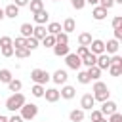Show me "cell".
Listing matches in <instances>:
<instances>
[{"instance_id":"cell-1","label":"cell","mask_w":122,"mask_h":122,"mask_svg":"<svg viewBox=\"0 0 122 122\" xmlns=\"http://www.w3.org/2000/svg\"><path fill=\"white\" fill-rule=\"evenodd\" d=\"M93 99L95 101H107L109 99V95H111V92H109V88H107V84L105 82H101V80H95V84H93Z\"/></svg>"},{"instance_id":"cell-2","label":"cell","mask_w":122,"mask_h":122,"mask_svg":"<svg viewBox=\"0 0 122 122\" xmlns=\"http://www.w3.org/2000/svg\"><path fill=\"white\" fill-rule=\"evenodd\" d=\"M27 103V99H25V95L21 93V92H17V93H13V95H10L8 99H6V109L8 111H19L23 105Z\"/></svg>"},{"instance_id":"cell-3","label":"cell","mask_w":122,"mask_h":122,"mask_svg":"<svg viewBox=\"0 0 122 122\" xmlns=\"http://www.w3.org/2000/svg\"><path fill=\"white\" fill-rule=\"evenodd\" d=\"M50 78H51V74H50L48 71H44V69H32V71H30V80H32L34 84L44 86Z\"/></svg>"},{"instance_id":"cell-4","label":"cell","mask_w":122,"mask_h":122,"mask_svg":"<svg viewBox=\"0 0 122 122\" xmlns=\"http://www.w3.org/2000/svg\"><path fill=\"white\" fill-rule=\"evenodd\" d=\"M19 111H21L19 116H21L23 120H32V118L38 114V105H34V103H25Z\"/></svg>"},{"instance_id":"cell-5","label":"cell","mask_w":122,"mask_h":122,"mask_svg":"<svg viewBox=\"0 0 122 122\" xmlns=\"http://www.w3.org/2000/svg\"><path fill=\"white\" fill-rule=\"evenodd\" d=\"M65 63H67V67L72 69V71H80V67H82V59H80L76 53H67V55H65Z\"/></svg>"},{"instance_id":"cell-6","label":"cell","mask_w":122,"mask_h":122,"mask_svg":"<svg viewBox=\"0 0 122 122\" xmlns=\"http://www.w3.org/2000/svg\"><path fill=\"white\" fill-rule=\"evenodd\" d=\"M116 109H118V105H116L114 101L107 99V101H103V103H101V109H99V112H101L103 116H111L112 112H116Z\"/></svg>"},{"instance_id":"cell-7","label":"cell","mask_w":122,"mask_h":122,"mask_svg":"<svg viewBox=\"0 0 122 122\" xmlns=\"http://www.w3.org/2000/svg\"><path fill=\"white\" fill-rule=\"evenodd\" d=\"M88 50L93 55H101V53H105V42L99 40V38H95V40H92V44L88 46Z\"/></svg>"},{"instance_id":"cell-8","label":"cell","mask_w":122,"mask_h":122,"mask_svg":"<svg viewBox=\"0 0 122 122\" xmlns=\"http://www.w3.org/2000/svg\"><path fill=\"white\" fill-rule=\"evenodd\" d=\"M93 105H95L93 95H92V93H84L82 99H80V109H82V111H92Z\"/></svg>"},{"instance_id":"cell-9","label":"cell","mask_w":122,"mask_h":122,"mask_svg":"<svg viewBox=\"0 0 122 122\" xmlns=\"http://www.w3.org/2000/svg\"><path fill=\"white\" fill-rule=\"evenodd\" d=\"M95 67H97L99 71H105V69H109V67H111V55H107V53H101V55H97Z\"/></svg>"},{"instance_id":"cell-10","label":"cell","mask_w":122,"mask_h":122,"mask_svg":"<svg viewBox=\"0 0 122 122\" xmlns=\"http://www.w3.org/2000/svg\"><path fill=\"white\" fill-rule=\"evenodd\" d=\"M67 78H69V74H67V71H63V69H57V71L51 74V80H53L55 84H67Z\"/></svg>"},{"instance_id":"cell-11","label":"cell","mask_w":122,"mask_h":122,"mask_svg":"<svg viewBox=\"0 0 122 122\" xmlns=\"http://www.w3.org/2000/svg\"><path fill=\"white\" fill-rule=\"evenodd\" d=\"M76 95V90H74V86H69V84H63V88H61V92H59V97H63V99H72Z\"/></svg>"},{"instance_id":"cell-12","label":"cell","mask_w":122,"mask_h":122,"mask_svg":"<svg viewBox=\"0 0 122 122\" xmlns=\"http://www.w3.org/2000/svg\"><path fill=\"white\" fill-rule=\"evenodd\" d=\"M44 97H46L48 103H55V101H59V90L57 88H48L44 92Z\"/></svg>"},{"instance_id":"cell-13","label":"cell","mask_w":122,"mask_h":122,"mask_svg":"<svg viewBox=\"0 0 122 122\" xmlns=\"http://www.w3.org/2000/svg\"><path fill=\"white\" fill-rule=\"evenodd\" d=\"M19 15V8L15 6V4H8L6 8H4V17H10V19H15Z\"/></svg>"},{"instance_id":"cell-14","label":"cell","mask_w":122,"mask_h":122,"mask_svg":"<svg viewBox=\"0 0 122 122\" xmlns=\"http://www.w3.org/2000/svg\"><path fill=\"white\" fill-rule=\"evenodd\" d=\"M53 53L57 57H65L67 53H71V48H69V44H55L53 46Z\"/></svg>"},{"instance_id":"cell-15","label":"cell","mask_w":122,"mask_h":122,"mask_svg":"<svg viewBox=\"0 0 122 122\" xmlns=\"http://www.w3.org/2000/svg\"><path fill=\"white\" fill-rule=\"evenodd\" d=\"M118 48H120L118 40H114V38H112V40H107V44H105V53H107V55H109V53L114 55V53L118 51Z\"/></svg>"},{"instance_id":"cell-16","label":"cell","mask_w":122,"mask_h":122,"mask_svg":"<svg viewBox=\"0 0 122 122\" xmlns=\"http://www.w3.org/2000/svg\"><path fill=\"white\" fill-rule=\"evenodd\" d=\"M92 15H93V19H95V21H103V19L107 17V10H105V8H101V6H95V8L92 10Z\"/></svg>"},{"instance_id":"cell-17","label":"cell","mask_w":122,"mask_h":122,"mask_svg":"<svg viewBox=\"0 0 122 122\" xmlns=\"http://www.w3.org/2000/svg\"><path fill=\"white\" fill-rule=\"evenodd\" d=\"M48 19H50V13H48L46 10H40V11L34 13V23H36V25H44Z\"/></svg>"},{"instance_id":"cell-18","label":"cell","mask_w":122,"mask_h":122,"mask_svg":"<svg viewBox=\"0 0 122 122\" xmlns=\"http://www.w3.org/2000/svg\"><path fill=\"white\" fill-rule=\"evenodd\" d=\"M74 29H76V23H74V19H72V17H67V19L63 21V27H61V30L69 34V32H72Z\"/></svg>"},{"instance_id":"cell-19","label":"cell","mask_w":122,"mask_h":122,"mask_svg":"<svg viewBox=\"0 0 122 122\" xmlns=\"http://www.w3.org/2000/svg\"><path fill=\"white\" fill-rule=\"evenodd\" d=\"M46 34H48V30H46L44 25H36V27H32V36H34L36 40H42Z\"/></svg>"},{"instance_id":"cell-20","label":"cell","mask_w":122,"mask_h":122,"mask_svg":"<svg viewBox=\"0 0 122 122\" xmlns=\"http://www.w3.org/2000/svg\"><path fill=\"white\" fill-rule=\"evenodd\" d=\"M69 120H71V122H82V120H84V111H82V109L71 111V112H69Z\"/></svg>"},{"instance_id":"cell-21","label":"cell","mask_w":122,"mask_h":122,"mask_svg":"<svg viewBox=\"0 0 122 122\" xmlns=\"http://www.w3.org/2000/svg\"><path fill=\"white\" fill-rule=\"evenodd\" d=\"M92 40H93V38H92L90 32H80V34H78V44H80V46H86V48H88V46L92 44Z\"/></svg>"},{"instance_id":"cell-22","label":"cell","mask_w":122,"mask_h":122,"mask_svg":"<svg viewBox=\"0 0 122 122\" xmlns=\"http://www.w3.org/2000/svg\"><path fill=\"white\" fill-rule=\"evenodd\" d=\"M19 30H21V36H23V38H30V36H32V25H30V23H23V25L19 27Z\"/></svg>"},{"instance_id":"cell-23","label":"cell","mask_w":122,"mask_h":122,"mask_svg":"<svg viewBox=\"0 0 122 122\" xmlns=\"http://www.w3.org/2000/svg\"><path fill=\"white\" fill-rule=\"evenodd\" d=\"M86 74L90 76V80H99V76H101V71L93 65V67H88V71H86Z\"/></svg>"},{"instance_id":"cell-24","label":"cell","mask_w":122,"mask_h":122,"mask_svg":"<svg viewBox=\"0 0 122 122\" xmlns=\"http://www.w3.org/2000/svg\"><path fill=\"white\" fill-rule=\"evenodd\" d=\"M29 8H30L32 13H36V11L44 10V2L42 0H29Z\"/></svg>"},{"instance_id":"cell-25","label":"cell","mask_w":122,"mask_h":122,"mask_svg":"<svg viewBox=\"0 0 122 122\" xmlns=\"http://www.w3.org/2000/svg\"><path fill=\"white\" fill-rule=\"evenodd\" d=\"M46 30H48V34H57V32H61V23H48V27H46Z\"/></svg>"},{"instance_id":"cell-26","label":"cell","mask_w":122,"mask_h":122,"mask_svg":"<svg viewBox=\"0 0 122 122\" xmlns=\"http://www.w3.org/2000/svg\"><path fill=\"white\" fill-rule=\"evenodd\" d=\"M95 61H97V55H93V53H88L82 57V65H86V67H93Z\"/></svg>"},{"instance_id":"cell-27","label":"cell","mask_w":122,"mask_h":122,"mask_svg":"<svg viewBox=\"0 0 122 122\" xmlns=\"http://www.w3.org/2000/svg\"><path fill=\"white\" fill-rule=\"evenodd\" d=\"M44 92H46V88L40 86V84H34V86L30 88V93H32L34 97H44Z\"/></svg>"},{"instance_id":"cell-28","label":"cell","mask_w":122,"mask_h":122,"mask_svg":"<svg viewBox=\"0 0 122 122\" xmlns=\"http://www.w3.org/2000/svg\"><path fill=\"white\" fill-rule=\"evenodd\" d=\"M10 80H13V76H11V71H10V69H2V71H0V82L8 84Z\"/></svg>"},{"instance_id":"cell-29","label":"cell","mask_w":122,"mask_h":122,"mask_svg":"<svg viewBox=\"0 0 122 122\" xmlns=\"http://www.w3.org/2000/svg\"><path fill=\"white\" fill-rule=\"evenodd\" d=\"M42 46H46V48H53V46H55V36H53V34H46V36L42 38Z\"/></svg>"},{"instance_id":"cell-30","label":"cell","mask_w":122,"mask_h":122,"mask_svg":"<svg viewBox=\"0 0 122 122\" xmlns=\"http://www.w3.org/2000/svg\"><path fill=\"white\" fill-rule=\"evenodd\" d=\"M13 55L19 57V59H25V57L30 55V50H27V48H17V50H13Z\"/></svg>"},{"instance_id":"cell-31","label":"cell","mask_w":122,"mask_h":122,"mask_svg":"<svg viewBox=\"0 0 122 122\" xmlns=\"http://www.w3.org/2000/svg\"><path fill=\"white\" fill-rule=\"evenodd\" d=\"M21 80H10L8 82V88H10V92H13V93H17L19 90H21Z\"/></svg>"},{"instance_id":"cell-32","label":"cell","mask_w":122,"mask_h":122,"mask_svg":"<svg viewBox=\"0 0 122 122\" xmlns=\"http://www.w3.org/2000/svg\"><path fill=\"white\" fill-rule=\"evenodd\" d=\"M55 44H69V34L67 32H57L55 34Z\"/></svg>"},{"instance_id":"cell-33","label":"cell","mask_w":122,"mask_h":122,"mask_svg":"<svg viewBox=\"0 0 122 122\" xmlns=\"http://www.w3.org/2000/svg\"><path fill=\"white\" fill-rule=\"evenodd\" d=\"M17 48H27V38L17 36V38L13 40V50H17Z\"/></svg>"},{"instance_id":"cell-34","label":"cell","mask_w":122,"mask_h":122,"mask_svg":"<svg viewBox=\"0 0 122 122\" xmlns=\"http://www.w3.org/2000/svg\"><path fill=\"white\" fill-rule=\"evenodd\" d=\"M38 44H40V40H36L34 36H30V38H27V50H36L38 48Z\"/></svg>"},{"instance_id":"cell-35","label":"cell","mask_w":122,"mask_h":122,"mask_svg":"<svg viewBox=\"0 0 122 122\" xmlns=\"http://www.w3.org/2000/svg\"><path fill=\"white\" fill-rule=\"evenodd\" d=\"M109 72H111V76H120L122 74V65H111Z\"/></svg>"},{"instance_id":"cell-36","label":"cell","mask_w":122,"mask_h":122,"mask_svg":"<svg viewBox=\"0 0 122 122\" xmlns=\"http://www.w3.org/2000/svg\"><path fill=\"white\" fill-rule=\"evenodd\" d=\"M0 53H2L4 57H11V55H13V46H4V48H0Z\"/></svg>"},{"instance_id":"cell-37","label":"cell","mask_w":122,"mask_h":122,"mask_svg":"<svg viewBox=\"0 0 122 122\" xmlns=\"http://www.w3.org/2000/svg\"><path fill=\"white\" fill-rule=\"evenodd\" d=\"M78 82H80V84H90V82H92L90 76L86 74V71H80V72H78Z\"/></svg>"},{"instance_id":"cell-38","label":"cell","mask_w":122,"mask_h":122,"mask_svg":"<svg viewBox=\"0 0 122 122\" xmlns=\"http://www.w3.org/2000/svg\"><path fill=\"white\" fill-rule=\"evenodd\" d=\"M99 6H101V8H105V10L109 11V10L114 6V0H99Z\"/></svg>"},{"instance_id":"cell-39","label":"cell","mask_w":122,"mask_h":122,"mask_svg":"<svg viewBox=\"0 0 122 122\" xmlns=\"http://www.w3.org/2000/svg\"><path fill=\"white\" fill-rule=\"evenodd\" d=\"M88 53H90V50H88L86 46H78V50H76V55H78L80 59H82L84 55H88Z\"/></svg>"},{"instance_id":"cell-40","label":"cell","mask_w":122,"mask_h":122,"mask_svg":"<svg viewBox=\"0 0 122 122\" xmlns=\"http://www.w3.org/2000/svg\"><path fill=\"white\" fill-rule=\"evenodd\" d=\"M4 46H13V40L10 36H2L0 38V48H4Z\"/></svg>"},{"instance_id":"cell-41","label":"cell","mask_w":122,"mask_h":122,"mask_svg":"<svg viewBox=\"0 0 122 122\" xmlns=\"http://www.w3.org/2000/svg\"><path fill=\"white\" fill-rule=\"evenodd\" d=\"M71 6H72L74 10H82V8L86 6V2H84V0H71Z\"/></svg>"},{"instance_id":"cell-42","label":"cell","mask_w":122,"mask_h":122,"mask_svg":"<svg viewBox=\"0 0 122 122\" xmlns=\"http://www.w3.org/2000/svg\"><path fill=\"white\" fill-rule=\"evenodd\" d=\"M107 122H122V114L116 111V112H112V114L109 116V120H107Z\"/></svg>"},{"instance_id":"cell-43","label":"cell","mask_w":122,"mask_h":122,"mask_svg":"<svg viewBox=\"0 0 122 122\" xmlns=\"http://www.w3.org/2000/svg\"><path fill=\"white\" fill-rule=\"evenodd\" d=\"M111 65H122V57H120L118 53H114V55L111 57Z\"/></svg>"},{"instance_id":"cell-44","label":"cell","mask_w":122,"mask_h":122,"mask_svg":"<svg viewBox=\"0 0 122 122\" xmlns=\"http://www.w3.org/2000/svg\"><path fill=\"white\" fill-rule=\"evenodd\" d=\"M120 25H122V17H120V15H116V17L112 19V29H118Z\"/></svg>"},{"instance_id":"cell-45","label":"cell","mask_w":122,"mask_h":122,"mask_svg":"<svg viewBox=\"0 0 122 122\" xmlns=\"http://www.w3.org/2000/svg\"><path fill=\"white\" fill-rule=\"evenodd\" d=\"M101 116H103V114H101L99 111H93V109H92V122H97Z\"/></svg>"},{"instance_id":"cell-46","label":"cell","mask_w":122,"mask_h":122,"mask_svg":"<svg viewBox=\"0 0 122 122\" xmlns=\"http://www.w3.org/2000/svg\"><path fill=\"white\" fill-rule=\"evenodd\" d=\"M114 40H122V27H118V29H114Z\"/></svg>"},{"instance_id":"cell-47","label":"cell","mask_w":122,"mask_h":122,"mask_svg":"<svg viewBox=\"0 0 122 122\" xmlns=\"http://www.w3.org/2000/svg\"><path fill=\"white\" fill-rule=\"evenodd\" d=\"M13 4L17 8H23V6H29V0H13Z\"/></svg>"},{"instance_id":"cell-48","label":"cell","mask_w":122,"mask_h":122,"mask_svg":"<svg viewBox=\"0 0 122 122\" xmlns=\"http://www.w3.org/2000/svg\"><path fill=\"white\" fill-rule=\"evenodd\" d=\"M8 122H25V120H23V118H21L19 114H13L11 118H8Z\"/></svg>"},{"instance_id":"cell-49","label":"cell","mask_w":122,"mask_h":122,"mask_svg":"<svg viewBox=\"0 0 122 122\" xmlns=\"http://www.w3.org/2000/svg\"><path fill=\"white\" fill-rule=\"evenodd\" d=\"M84 2H86V4H92V6H97V4H99V0H84Z\"/></svg>"},{"instance_id":"cell-50","label":"cell","mask_w":122,"mask_h":122,"mask_svg":"<svg viewBox=\"0 0 122 122\" xmlns=\"http://www.w3.org/2000/svg\"><path fill=\"white\" fill-rule=\"evenodd\" d=\"M0 122H8V116H4V114H0Z\"/></svg>"},{"instance_id":"cell-51","label":"cell","mask_w":122,"mask_h":122,"mask_svg":"<svg viewBox=\"0 0 122 122\" xmlns=\"http://www.w3.org/2000/svg\"><path fill=\"white\" fill-rule=\"evenodd\" d=\"M2 19H4V10L0 8V21H2Z\"/></svg>"},{"instance_id":"cell-52","label":"cell","mask_w":122,"mask_h":122,"mask_svg":"<svg viewBox=\"0 0 122 122\" xmlns=\"http://www.w3.org/2000/svg\"><path fill=\"white\" fill-rule=\"evenodd\" d=\"M97 122H107V118H105V116H101V118H99Z\"/></svg>"},{"instance_id":"cell-53","label":"cell","mask_w":122,"mask_h":122,"mask_svg":"<svg viewBox=\"0 0 122 122\" xmlns=\"http://www.w3.org/2000/svg\"><path fill=\"white\" fill-rule=\"evenodd\" d=\"M114 4H122V0H114Z\"/></svg>"},{"instance_id":"cell-54","label":"cell","mask_w":122,"mask_h":122,"mask_svg":"<svg viewBox=\"0 0 122 122\" xmlns=\"http://www.w3.org/2000/svg\"><path fill=\"white\" fill-rule=\"evenodd\" d=\"M53 2H57V0H53Z\"/></svg>"},{"instance_id":"cell-55","label":"cell","mask_w":122,"mask_h":122,"mask_svg":"<svg viewBox=\"0 0 122 122\" xmlns=\"http://www.w3.org/2000/svg\"><path fill=\"white\" fill-rule=\"evenodd\" d=\"M44 122H46V120H44Z\"/></svg>"}]
</instances>
